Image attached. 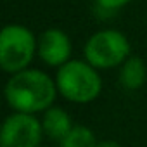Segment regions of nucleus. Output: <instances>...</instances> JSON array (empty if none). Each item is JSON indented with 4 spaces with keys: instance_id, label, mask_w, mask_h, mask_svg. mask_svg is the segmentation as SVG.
I'll use <instances>...</instances> for the list:
<instances>
[{
    "instance_id": "9d476101",
    "label": "nucleus",
    "mask_w": 147,
    "mask_h": 147,
    "mask_svg": "<svg viewBox=\"0 0 147 147\" xmlns=\"http://www.w3.org/2000/svg\"><path fill=\"white\" fill-rule=\"evenodd\" d=\"M97 5L100 9H106V11H119L123 9L125 5H128L133 0H95Z\"/></svg>"
},
{
    "instance_id": "7ed1b4c3",
    "label": "nucleus",
    "mask_w": 147,
    "mask_h": 147,
    "mask_svg": "<svg viewBox=\"0 0 147 147\" xmlns=\"http://www.w3.org/2000/svg\"><path fill=\"white\" fill-rule=\"evenodd\" d=\"M38 50V36L24 24H5L0 31V67L7 75L30 67Z\"/></svg>"
},
{
    "instance_id": "423d86ee",
    "label": "nucleus",
    "mask_w": 147,
    "mask_h": 147,
    "mask_svg": "<svg viewBox=\"0 0 147 147\" xmlns=\"http://www.w3.org/2000/svg\"><path fill=\"white\" fill-rule=\"evenodd\" d=\"M73 55V42L69 35L61 28H49L38 35L36 57L49 67L57 69L67 62Z\"/></svg>"
},
{
    "instance_id": "f257e3e1",
    "label": "nucleus",
    "mask_w": 147,
    "mask_h": 147,
    "mask_svg": "<svg viewBox=\"0 0 147 147\" xmlns=\"http://www.w3.org/2000/svg\"><path fill=\"white\" fill-rule=\"evenodd\" d=\"M59 95L55 78L36 67H24L9 75L4 87V97L12 111L42 114L55 104Z\"/></svg>"
},
{
    "instance_id": "39448f33",
    "label": "nucleus",
    "mask_w": 147,
    "mask_h": 147,
    "mask_svg": "<svg viewBox=\"0 0 147 147\" xmlns=\"http://www.w3.org/2000/svg\"><path fill=\"white\" fill-rule=\"evenodd\" d=\"M43 137L42 119L33 113L12 111L0 128V144L4 147H38Z\"/></svg>"
},
{
    "instance_id": "f03ea898",
    "label": "nucleus",
    "mask_w": 147,
    "mask_h": 147,
    "mask_svg": "<svg viewBox=\"0 0 147 147\" xmlns=\"http://www.w3.org/2000/svg\"><path fill=\"white\" fill-rule=\"evenodd\" d=\"M100 69L92 66L85 57L69 59L55 71L59 95L73 104H90L102 92Z\"/></svg>"
},
{
    "instance_id": "0eeeda50",
    "label": "nucleus",
    "mask_w": 147,
    "mask_h": 147,
    "mask_svg": "<svg viewBox=\"0 0 147 147\" xmlns=\"http://www.w3.org/2000/svg\"><path fill=\"white\" fill-rule=\"evenodd\" d=\"M40 119H42V126H43L45 137L50 138L52 142H57V144H61L67 137L71 128L75 126L71 114L64 107H59L55 104L50 106L49 109H45L42 113Z\"/></svg>"
},
{
    "instance_id": "20e7f679",
    "label": "nucleus",
    "mask_w": 147,
    "mask_h": 147,
    "mask_svg": "<svg viewBox=\"0 0 147 147\" xmlns=\"http://www.w3.org/2000/svg\"><path fill=\"white\" fill-rule=\"evenodd\" d=\"M131 55L128 36L114 28H106L92 33L83 47V57L97 69L119 67Z\"/></svg>"
},
{
    "instance_id": "1a4fd4ad",
    "label": "nucleus",
    "mask_w": 147,
    "mask_h": 147,
    "mask_svg": "<svg viewBox=\"0 0 147 147\" xmlns=\"http://www.w3.org/2000/svg\"><path fill=\"white\" fill-rule=\"evenodd\" d=\"M97 144L99 140L95 137V131L85 125H75L67 137L61 142L62 147H94Z\"/></svg>"
},
{
    "instance_id": "6e6552de",
    "label": "nucleus",
    "mask_w": 147,
    "mask_h": 147,
    "mask_svg": "<svg viewBox=\"0 0 147 147\" xmlns=\"http://www.w3.org/2000/svg\"><path fill=\"white\" fill-rule=\"evenodd\" d=\"M118 82L125 90H138L147 82V66L142 57L130 55L118 67Z\"/></svg>"
}]
</instances>
